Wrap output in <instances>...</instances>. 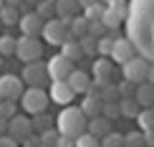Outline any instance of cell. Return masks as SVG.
Returning a JSON list of instances; mask_svg holds the SVG:
<instances>
[{
    "label": "cell",
    "mask_w": 154,
    "mask_h": 147,
    "mask_svg": "<svg viewBox=\"0 0 154 147\" xmlns=\"http://www.w3.org/2000/svg\"><path fill=\"white\" fill-rule=\"evenodd\" d=\"M146 81H149V84H154V63H152V69H149V79H146Z\"/></svg>",
    "instance_id": "bcb514c9"
},
{
    "label": "cell",
    "mask_w": 154,
    "mask_h": 147,
    "mask_svg": "<svg viewBox=\"0 0 154 147\" xmlns=\"http://www.w3.org/2000/svg\"><path fill=\"white\" fill-rule=\"evenodd\" d=\"M20 104L23 109L30 114V117H38V114H46V107H48V94L43 89H25L23 97H20Z\"/></svg>",
    "instance_id": "ba28073f"
},
{
    "label": "cell",
    "mask_w": 154,
    "mask_h": 147,
    "mask_svg": "<svg viewBox=\"0 0 154 147\" xmlns=\"http://www.w3.org/2000/svg\"><path fill=\"white\" fill-rule=\"evenodd\" d=\"M0 5H5V0H0Z\"/></svg>",
    "instance_id": "f907efd6"
},
{
    "label": "cell",
    "mask_w": 154,
    "mask_h": 147,
    "mask_svg": "<svg viewBox=\"0 0 154 147\" xmlns=\"http://www.w3.org/2000/svg\"><path fill=\"white\" fill-rule=\"evenodd\" d=\"M104 10H106V5L94 3V5H88V8H83V18H86L88 23H101V18H104Z\"/></svg>",
    "instance_id": "cb8c5ba5"
},
{
    "label": "cell",
    "mask_w": 154,
    "mask_h": 147,
    "mask_svg": "<svg viewBox=\"0 0 154 147\" xmlns=\"http://www.w3.org/2000/svg\"><path fill=\"white\" fill-rule=\"evenodd\" d=\"M35 13L43 18V21L56 18V0H43V3H38V5H35Z\"/></svg>",
    "instance_id": "83f0119b"
},
{
    "label": "cell",
    "mask_w": 154,
    "mask_h": 147,
    "mask_svg": "<svg viewBox=\"0 0 154 147\" xmlns=\"http://www.w3.org/2000/svg\"><path fill=\"white\" fill-rule=\"evenodd\" d=\"M23 91H25V84H23L20 76H13V74H3L0 76V99L15 101V99L23 97Z\"/></svg>",
    "instance_id": "30bf717a"
},
{
    "label": "cell",
    "mask_w": 154,
    "mask_h": 147,
    "mask_svg": "<svg viewBox=\"0 0 154 147\" xmlns=\"http://www.w3.org/2000/svg\"><path fill=\"white\" fill-rule=\"evenodd\" d=\"M71 21L73 18H51L43 25V38L51 46H63L71 38Z\"/></svg>",
    "instance_id": "3957f363"
},
{
    "label": "cell",
    "mask_w": 154,
    "mask_h": 147,
    "mask_svg": "<svg viewBox=\"0 0 154 147\" xmlns=\"http://www.w3.org/2000/svg\"><path fill=\"white\" fill-rule=\"evenodd\" d=\"M61 48H63V51H61V53H63V56H66V59H68V61H79V59H81V56H83V51H81V43H79V38H73V36H71V38H68V41H66V43H63V46H61Z\"/></svg>",
    "instance_id": "44dd1931"
},
{
    "label": "cell",
    "mask_w": 154,
    "mask_h": 147,
    "mask_svg": "<svg viewBox=\"0 0 154 147\" xmlns=\"http://www.w3.org/2000/svg\"><path fill=\"white\" fill-rule=\"evenodd\" d=\"M101 3H111V0H101Z\"/></svg>",
    "instance_id": "681fc988"
},
{
    "label": "cell",
    "mask_w": 154,
    "mask_h": 147,
    "mask_svg": "<svg viewBox=\"0 0 154 147\" xmlns=\"http://www.w3.org/2000/svg\"><path fill=\"white\" fill-rule=\"evenodd\" d=\"M0 147H18V139H13L8 135H3L0 137Z\"/></svg>",
    "instance_id": "ab89813d"
},
{
    "label": "cell",
    "mask_w": 154,
    "mask_h": 147,
    "mask_svg": "<svg viewBox=\"0 0 154 147\" xmlns=\"http://www.w3.org/2000/svg\"><path fill=\"white\" fill-rule=\"evenodd\" d=\"M30 129H33V124H30L28 117H13L8 122V137L18 139V142H20V139L25 142V139L30 137Z\"/></svg>",
    "instance_id": "9a60e30c"
},
{
    "label": "cell",
    "mask_w": 154,
    "mask_h": 147,
    "mask_svg": "<svg viewBox=\"0 0 154 147\" xmlns=\"http://www.w3.org/2000/svg\"><path fill=\"white\" fill-rule=\"evenodd\" d=\"M86 132H88V135H94L96 139H104L109 132H111V119H106L104 114H99V117H94L91 122H88Z\"/></svg>",
    "instance_id": "e0dca14e"
},
{
    "label": "cell",
    "mask_w": 154,
    "mask_h": 147,
    "mask_svg": "<svg viewBox=\"0 0 154 147\" xmlns=\"http://www.w3.org/2000/svg\"><path fill=\"white\" fill-rule=\"evenodd\" d=\"M0 28H3V21H0Z\"/></svg>",
    "instance_id": "816d5d0a"
},
{
    "label": "cell",
    "mask_w": 154,
    "mask_h": 147,
    "mask_svg": "<svg viewBox=\"0 0 154 147\" xmlns=\"http://www.w3.org/2000/svg\"><path fill=\"white\" fill-rule=\"evenodd\" d=\"M41 147H43V145H41Z\"/></svg>",
    "instance_id": "f5cc1de1"
},
{
    "label": "cell",
    "mask_w": 154,
    "mask_h": 147,
    "mask_svg": "<svg viewBox=\"0 0 154 147\" xmlns=\"http://www.w3.org/2000/svg\"><path fill=\"white\" fill-rule=\"evenodd\" d=\"M15 46H18V38H13L10 33L0 36V56H15Z\"/></svg>",
    "instance_id": "d4e9b609"
},
{
    "label": "cell",
    "mask_w": 154,
    "mask_h": 147,
    "mask_svg": "<svg viewBox=\"0 0 154 147\" xmlns=\"http://www.w3.org/2000/svg\"><path fill=\"white\" fill-rule=\"evenodd\" d=\"M76 147H101V139H96L94 135H81L79 139H76Z\"/></svg>",
    "instance_id": "e575fe53"
},
{
    "label": "cell",
    "mask_w": 154,
    "mask_h": 147,
    "mask_svg": "<svg viewBox=\"0 0 154 147\" xmlns=\"http://www.w3.org/2000/svg\"><path fill=\"white\" fill-rule=\"evenodd\" d=\"M124 147H146L144 142V132H129V135H124Z\"/></svg>",
    "instance_id": "4dcf8cb0"
},
{
    "label": "cell",
    "mask_w": 154,
    "mask_h": 147,
    "mask_svg": "<svg viewBox=\"0 0 154 147\" xmlns=\"http://www.w3.org/2000/svg\"><path fill=\"white\" fill-rule=\"evenodd\" d=\"M25 0H5V5H10V8H20Z\"/></svg>",
    "instance_id": "ee69618b"
},
{
    "label": "cell",
    "mask_w": 154,
    "mask_h": 147,
    "mask_svg": "<svg viewBox=\"0 0 154 147\" xmlns=\"http://www.w3.org/2000/svg\"><path fill=\"white\" fill-rule=\"evenodd\" d=\"M124 25L137 53L154 63V0H129V18Z\"/></svg>",
    "instance_id": "6da1fadb"
},
{
    "label": "cell",
    "mask_w": 154,
    "mask_h": 147,
    "mask_svg": "<svg viewBox=\"0 0 154 147\" xmlns=\"http://www.w3.org/2000/svg\"><path fill=\"white\" fill-rule=\"evenodd\" d=\"M144 142H146V147H154V129L144 132Z\"/></svg>",
    "instance_id": "b9f144b4"
},
{
    "label": "cell",
    "mask_w": 154,
    "mask_h": 147,
    "mask_svg": "<svg viewBox=\"0 0 154 147\" xmlns=\"http://www.w3.org/2000/svg\"><path fill=\"white\" fill-rule=\"evenodd\" d=\"M94 3H99V0H79L81 8H88V5H94Z\"/></svg>",
    "instance_id": "f6af8a7d"
},
{
    "label": "cell",
    "mask_w": 154,
    "mask_h": 147,
    "mask_svg": "<svg viewBox=\"0 0 154 147\" xmlns=\"http://www.w3.org/2000/svg\"><path fill=\"white\" fill-rule=\"evenodd\" d=\"M3 135H8V119L0 117V137H3Z\"/></svg>",
    "instance_id": "7bdbcfd3"
},
{
    "label": "cell",
    "mask_w": 154,
    "mask_h": 147,
    "mask_svg": "<svg viewBox=\"0 0 154 147\" xmlns=\"http://www.w3.org/2000/svg\"><path fill=\"white\" fill-rule=\"evenodd\" d=\"M111 76H114V63L111 59H104L101 56L99 61H94V84L96 86H106L109 81H111Z\"/></svg>",
    "instance_id": "4fadbf2b"
},
{
    "label": "cell",
    "mask_w": 154,
    "mask_h": 147,
    "mask_svg": "<svg viewBox=\"0 0 154 147\" xmlns=\"http://www.w3.org/2000/svg\"><path fill=\"white\" fill-rule=\"evenodd\" d=\"M134 56H137V48H134V43L129 38H116V43H114V53H111V61L114 63H121L124 66L126 61H131Z\"/></svg>",
    "instance_id": "7c38bea8"
},
{
    "label": "cell",
    "mask_w": 154,
    "mask_h": 147,
    "mask_svg": "<svg viewBox=\"0 0 154 147\" xmlns=\"http://www.w3.org/2000/svg\"><path fill=\"white\" fill-rule=\"evenodd\" d=\"M119 101H104V117L106 119H114V117H119Z\"/></svg>",
    "instance_id": "8d00e7d4"
},
{
    "label": "cell",
    "mask_w": 154,
    "mask_h": 147,
    "mask_svg": "<svg viewBox=\"0 0 154 147\" xmlns=\"http://www.w3.org/2000/svg\"><path fill=\"white\" fill-rule=\"evenodd\" d=\"M20 79H23V84H28V89H43L48 84V66L43 61L25 63Z\"/></svg>",
    "instance_id": "52a82bcc"
},
{
    "label": "cell",
    "mask_w": 154,
    "mask_h": 147,
    "mask_svg": "<svg viewBox=\"0 0 154 147\" xmlns=\"http://www.w3.org/2000/svg\"><path fill=\"white\" fill-rule=\"evenodd\" d=\"M134 99H137V104L142 109H154V84H149V81L146 84H139Z\"/></svg>",
    "instance_id": "ac0fdd59"
},
{
    "label": "cell",
    "mask_w": 154,
    "mask_h": 147,
    "mask_svg": "<svg viewBox=\"0 0 154 147\" xmlns=\"http://www.w3.org/2000/svg\"><path fill=\"white\" fill-rule=\"evenodd\" d=\"M149 69H152V63L142 59V56H134L131 61H126L124 66H121V71H124V81H131V84H146V79H149Z\"/></svg>",
    "instance_id": "277c9868"
},
{
    "label": "cell",
    "mask_w": 154,
    "mask_h": 147,
    "mask_svg": "<svg viewBox=\"0 0 154 147\" xmlns=\"http://www.w3.org/2000/svg\"><path fill=\"white\" fill-rule=\"evenodd\" d=\"M81 112L86 114V117H99L101 112H104V99H101V94H86V99L81 101Z\"/></svg>",
    "instance_id": "2e32d148"
},
{
    "label": "cell",
    "mask_w": 154,
    "mask_h": 147,
    "mask_svg": "<svg viewBox=\"0 0 154 147\" xmlns=\"http://www.w3.org/2000/svg\"><path fill=\"white\" fill-rule=\"evenodd\" d=\"M46 66H48V79L51 81H68V76L76 71L73 61H68L63 53L51 56V61H46Z\"/></svg>",
    "instance_id": "9c48e42d"
},
{
    "label": "cell",
    "mask_w": 154,
    "mask_h": 147,
    "mask_svg": "<svg viewBox=\"0 0 154 147\" xmlns=\"http://www.w3.org/2000/svg\"><path fill=\"white\" fill-rule=\"evenodd\" d=\"M134 94H137V86H134L131 81L119 84V97H121V99H134Z\"/></svg>",
    "instance_id": "d590c367"
},
{
    "label": "cell",
    "mask_w": 154,
    "mask_h": 147,
    "mask_svg": "<svg viewBox=\"0 0 154 147\" xmlns=\"http://www.w3.org/2000/svg\"><path fill=\"white\" fill-rule=\"evenodd\" d=\"M68 84H71V89L76 94H88L91 91V79H88L86 71H73L68 76Z\"/></svg>",
    "instance_id": "d6986e66"
},
{
    "label": "cell",
    "mask_w": 154,
    "mask_h": 147,
    "mask_svg": "<svg viewBox=\"0 0 154 147\" xmlns=\"http://www.w3.org/2000/svg\"><path fill=\"white\" fill-rule=\"evenodd\" d=\"M79 0H56V15L58 18H76L79 13Z\"/></svg>",
    "instance_id": "ffe728a7"
},
{
    "label": "cell",
    "mask_w": 154,
    "mask_h": 147,
    "mask_svg": "<svg viewBox=\"0 0 154 147\" xmlns=\"http://www.w3.org/2000/svg\"><path fill=\"white\" fill-rule=\"evenodd\" d=\"M20 15H23V13H18V8L0 5V21H3V25H18V23H20Z\"/></svg>",
    "instance_id": "7402d4cb"
},
{
    "label": "cell",
    "mask_w": 154,
    "mask_h": 147,
    "mask_svg": "<svg viewBox=\"0 0 154 147\" xmlns=\"http://www.w3.org/2000/svg\"><path fill=\"white\" fill-rule=\"evenodd\" d=\"M114 43H116V36H114V33L99 38V53L104 56V59H111V53H114Z\"/></svg>",
    "instance_id": "f546056e"
},
{
    "label": "cell",
    "mask_w": 154,
    "mask_h": 147,
    "mask_svg": "<svg viewBox=\"0 0 154 147\" xmlns=\"http://www.w3.org/2000/svg\"><path fill=\"white\" fill-rule=\"evenodd\" d=\"M76 91L68 81H51V101L53 104H71Z\"/></svg>",
    "instance_id": "5bb4252c"
},
{
    "label": "cell",
    "mask_w": 154,
    "mask_h": 147,
    "mask_svg": "<svg viewBox=\"0 0 154 147\" xmlns=\"http://www.w3.org/2000/svg\"><path fill=\"white\" fill-rule=\"evenodd\" d=\"M58 132H53V129H46V132H41V145L43 147H56V142H58Z\"/></svg>",
    "instance_id": "836d02e7"
},
{
    "label": "cell",
    "mask_w": 154,
    "mask_h": 147,
    "mask_svg": "<svg viewBox=\"0 0 154 147\" xmlns=\"http://www.w3.org/2000/svg\"><path fill=\"white\" fill-rule=\"evenodd\" d=\"M0 117L10 122V119L15 117V101H10V99H0Z\"/></svg>",
    "instance_id": "d6a6232c"
},
{
    "label": "cell",
    "mask_w": 154,
    "mask_h": 147,
    "mask_svg": "<svg viewBox=\"0 0 154 147\" xmlns=\"http://www.w3.org/2000/svg\"><path fill=\"white\" fill-rule=\"evenodd\" d=\"M35 127H38V132H46V129H51V119L46 117V114H38L35 117Z\"/></svg>",
    "instance_id": "f35d334b"
},
{
    "label": "cell",
    "mask_w": 154,
    "mask_h": 147,
    "mask_svg": "<svg viewBox=\"0 0 154 147\" xmlns=\"http://www.w3.org/2000/svg\"><path fill=\"white\" fill-rule=\"evenodd\" d=\"M101 147H124V135H119V132H109V135L101 139Z\"/></svg>",
    "instance_id": "1f68e13d"
},
{
    "label": "cell",
    "mask_w": 154,
    "mask_h": 147,
    "mask_svg": "<svg viewBox=\"0 0 154 147\" xmlns=\"http://www.w3.org/2000/svg\"><path fill=\"white\" fill-rule=\"evenodd\" d=\"M79 43H81L83 56H94V53H99V38H94L91 33L83 36V38H79Z\"/></svg>",
    "instance_id": "4316f807"
},
{
    "label": "cell",
    "mask_w": 154,
    "mask_h": 147,
    "mask_svg": "<svg viewBox=\"0 0 154 147\" xmlns=\"http://www.w3.org/2000/svg\"><path fill=\"white\" fill-rule=\"evenodd\" d=\"M86 114L81 112V107H66L61 114H58V135L61 137H68V139H79L81 135H86Z\"/></svg>",
    "instance_id": "7a4b0ae2"
},
{
    "label": "cell",
    "mask_w": 154,
    "mask_h": 147,
    "mask_svg": "<svg viewBox=\"0 0 154 147\" xmlns=\"http://www.w3.org/2000/svg\"><path fill=\"white\" fill-rule=\"evenodd\" d=\"M126 18H129V0H111V3H106L101 23H104L109 30H114V28H119L121 23H126Z\"/></svg>",
    "instance_id": "5b68a950"
},
{
    "label": "cell",
    "mask_w": 154,
    "mask_h": 147,
    "mask_svg": "<svg viewBox=\"0 0 154 147\" xmlns=\"http://www.w3.org/2000/svg\"><path fill=\"white\" fill-rule=\"evenodd\" d=\"M71 36H73V38L88 36V21H86L83 15H76L73 21H71Z\"/></svg>",
    "instance_id": "484cf974"
},
{
    "label": "cell",
    "mask_w": 154,
    "mask_h": 147,
    "mask_svg": "<svg viewBox=\"0 0 154 147\" xmlns=\"http://www.w3.org/2000/svg\"><path fill=\"white\" fill-rule=\"evenodd\" d=\"M25 3H28V5H33V8H35V5H38V3H43V0H25Z\"/></svg>",
    "instance_id": "7dc6e473"
},
{
    "label": "cell",
    "mask_w": 154,
    "mask_h": 147,
    "mask_svg": "<svg viewBox=\"0 0 154 147\" xmlns=\"http://www.w3.org/2000/svg\"><path fill=\"white\" fill-rule=\"evenodd\" d=\"M43 25H46V21H43V18L38 15L35 10H28V13H23V15H20L18 28L23 30V36L38 38V36H43Z\"/></svg>",
    "instance_id": "8fae6325"
},
{
    "label": "cell",
    "mask_w": 154,
    "mask_h": 147,
    "mask_svg": "<svg viewBox=\"0 0 154 147\" xmlns=\"http://www.w3.org/2000/svg\"><path fill=\"white\" fill-rule=\"evenodd\" d=\"M137 124H139V129H142V132L154 129V109H142V112H139V117H137Z\"/></svg>",
    "instance_id": "f1b7e54d"
},
{
    "label": "cell",
    "mask_w": 154,
    "mask_h": 147,
    "mask_svg": "<svg viewBox=\"0 0 154 147\" xmlns=\"http://www.w3.org/2000/svg\"><path fill=\"white\" fill-rule=\"evenodd\" d=\"M0 69H3V56H0Z\"/></svg>",
    "instance_id": "c3c4849f"
},
{
    "label": "cell",
    "mask_w": 154,
    "mask_h": 147,
    "mask_svg": "<svg viewBox=\"0 0 154 147\" xmlns=\"http://www.w3.org/2000/svg\"><path fill=\"white\" fill-rule=\"evenodd\" d=\"M106 30H109V28H106L104 23H88V33H91L94 38H104Z\"/></svg>",
    "instance_id": "74e56055"
},
{
    "label": "cell",
    "mask_w": 154,
    "mask_h": 147,
    "mask_svg": "<svg viewBox=\"0 0 154 147\" xmlns=\"http://www.w3.org/2000/svg\"><path fill=\"white\" fill-rule=\"evenodd\" d=\"M56 147H76V142H73V139H68V137H58Z\"/></svg>",
    "instance_id": "60d3db41"
},
{
    "label": "cell",
    "mask_w": 154,
    "mask_h": 147,
    "mask_svg": "<svg viewBox=\"0 0 154 147\" xmlns=\"http://www.w3.org/2000/svg\"><path fill=\"white\" fill-rule=\"evenodd\" d=\"M119 112L124 117H129V119H137L139 112H142V107L137 104V99H119Z\"/></svg>",
    "instance_id": "603a6c76"
},
{
    "label": "cell",
    "mask_w": 154,
    "mask_h": 147,
    "mask_svg": "<svg viewBox=\"0 0 154 147\" xmlns=\"http://www.w3.org/2000/svg\"><path fill=\"white\" fill-rule=\"evenodd\" d=\"M15 56H18L23 63L41 61V56H43V43H41V38L20 36V38H18V46H15Z\"/></svg>",
    "instance_id": "8992f818"
}]
</instances>
